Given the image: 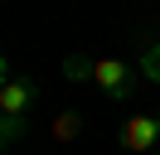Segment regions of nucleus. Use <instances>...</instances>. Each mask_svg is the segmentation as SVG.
<instances>
[{"label":"nucleus","instance_id":"1","mask_svg":"<svg viewBox=\"0 0 160 155\" xmlns=\"http://www.w3.org/2000/svg\"><path fill=\"white\" fill-rule=\"evenodd\" d=\"M63 78L68 82H92L97 92H107L112 102H131L141 92V68L121 63V58H88V53H68L63 58Z\"/></svg>","mask_w":160,"mask_h":155},{"label":"nucleus","instance_id":"2","mask_svg":"<svg viewBox=\"0 0 160 155\" xmlns=\"http://www.w3.org/2000/svg\"><path fill=\"white\" fill-rule=\"evenodd\" d=\"M34 102H39V87H34L29 78H20V73L5 68V82H0V116H5V121H0V141H5V145L20 141Z\"/></svg>","mask_w":160,"mask_h":155},{"label":"nucleus","instance_id":"3","mask_svg":"<svg viewBox=\"0 0 160 155\" xmlns=\"http://www.w3.org/2000/svg\"><path fill=\"white\" fill-rule=\"evenodd\" d=\"M117 145L121 150H131V155H155L160 150V112H136V116H126L121 121V131H117Z\"/></svg>","mask_w":160,"mask_h":155},{"label":"nucleus","instance_id":"4","mask_svg":"<svg viewBox=\"0 0 160 155\" xmlns=\"http://www.w3.org/2000/svg\"><path fill=\"white\" fill-rule=\"evenodd\" d=\"M49 136H53V141H78V136H82V112H58L53 126H49Z\"/></svg>","mask_w":160,"mask_h":155},{"label":"nucleus","instance_id":"5","mask_svg":"<svg viewBox=\"0 0 160 155\" xmlns=\"http://www.w3.org/2000/svg\"><path fill=\"white\" fill-rule=\"evenodd\" d=\"M136 68H141V78H146V82H160V39H155V44H146V48H141Z\"/></svg>","mask_w":160,"mask_h":155},{"label":"nucleus","instance_id":"6","mask_svg":"<svg viewBox=\"0 0 160 155\" xmlns=\"http://www.w3.org/2000/svg\"><path fill=\"white\" fill-rule=\"evenodd\" d=\"M155 155H160V150H155Z\"/></svg>","mask_w":160,"mask_h":155}]
</instances>
